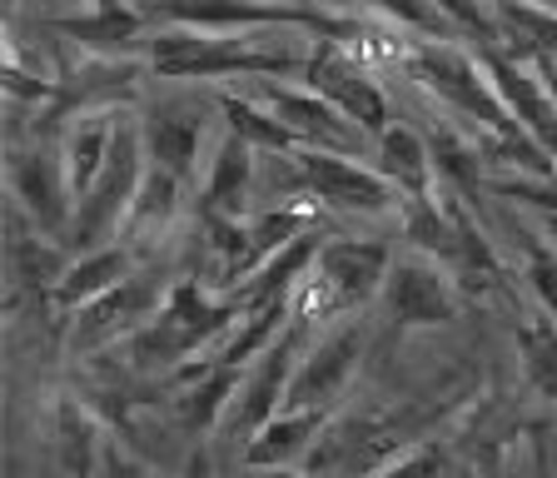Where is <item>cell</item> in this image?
I'll use <instances>...</instances> for the list:
<instances>
[{
  "label": "cell",
  "instance_id": "obj_36",
  "mask_svg": "<svg viewBox=\"0 0 557 478\" xmlns=\"http://www.w3.org/2000/svg\"><path fill=\"white\" fill-rule=\"evenodd\" d=\"M522 60L533 65V71H537V81H543V85H547V95H553V100H557V56H522Z\"/></svg>",
  "mask_w": 557,
  "mask_h": 478
},
{
  "label": "cell",
  "instance_id": "obj_1",
  "mask_svg": "<svg viewBox=\"0 0 557 478\" xmlns=\"http://www.w3.org/2000/svg\"><path fill=\"white\" fill-rule=\"evenodd\" d=\"M309 46H289V40H269V30H244V36H220V30H189V25H164L145 40V65L150 75L174 85H199V81H234V75H304Z\"/></svg>",
  "mask_w": 557,
  "mask_h": 478
},
{
  "label": "cell",
  "instance_id": "obj_20",
  "mask_svg": "<svg viewBox=\"0 0 557 478\" xmlns=\"http://www.w3.org/2000/svg\"><path fill=\"white\" fill-rule=\"evenodd\" d=\"M373 170L404 195V205L413 199H433L438 189V164H433V145L423 130L413 125H388L373 140Z\"/></svg>",
  "mask_w": 557,
  "mask_h": 478
},
{
  "label": "cell",
  "instance_id": "obj_15",
  "mask_svg": "<svg viewBox=\"0 0 557 478\" xmlns=\"http://www.w3.org/2000/svg\"><path fill=\"white\" fill-rule=\"evenodd\" d=\"M483 71H487V81H493V90L503 95L508 115L522 125V135L533 145H543L557 160V100L547 95V85L537 81L533 65L503 46H483Z\"/></svg>",
  "mask_w": 557,
  "mask_h": 478
},
{
  "label": "cell",
  "instance_id": "obj_23",
  "mask_svg": "<svg viewBox=\"0 0 557 478\" xmlns=\"http://www.w3.org/2000/svg\"><path fill=\"white\" fill-rule=\"evenodd\" d=\"M50 439H55V458L65 468V478H100L104 464V433L90 419V408L75 399H55L50 408Z\"/></svg>",
  "mask_w": 557,
  "mask_h": 478
},
{
  "label": "cell",
  "instance_id": "obj_3",
  "mask_svg": "<svg viewBox=\"0 0 557 478\" xmlns=\"http://www.w3.org/2000/svg\"><path fill=\"white\" fill-rule=\"evenodd\" d=\"M404 65L448 115L468 120V125L478 130V140H487V135H493V140L522 135V125L508 115L503 95L487 81L483 56L463 50L458 40H413V46L404 50Z\"/></svg>",
  "mask_w": 557,
  "mask_h": 478
},
{
  "label": "cell",
  "instance_id": "obj_10",
  "mask_svg": "<svg viewBox=\"0 0 557 478\" xmlns=\"http://www.w3.org/2000/svg\"><path fill=\"white\" fill-rule=\"evenodd\" d=\"M255 95L264 100L269 110H274L278 120H284V130H289L294 140H299V150L354 155V160L363 155V140H369V130L354 125L344 110L329 106L324 95L309 90V85H278L274 75H259V81H255Z\"/></svg>",
  "mask_w": 557,
  "mask_h": 478
},
{
  "label": "cell",
  "instance_id": "obj_28",
  "mask_svg": "<svg viewBox=\"0 0 557 478\" xmlns=\"http://www.w3.org/2000/svg\"><path fill=\"white\" fill-rule=\"evenodd\" d=\"M518 364H522V384L537 399L557 404V319H528L518 324Z\"/></svg>",
  "mask_w": 557,
  "mask_h": 478
},
{
  "label": "cell",
  "instance_id": "obj_26",
  "mask_svg": "<svg viewBox=\"0 0 557 478\" xmlns=\"http://www.w3.org/2000/svg\"><path fill=\"white\" fill-rule=\"evenodd\" d=\"M180 195H185V180L170 175V170H160V164H145L120 245H129V240H150V234L170 230L174 215H180Z\"/></svg>",
  "mask_w": 557,
  "mask_h": 478
},
{
  "label": "cell",
  "instance_id": "obj_14",
  "mask_svg": "<svg viewBox=\"0 0 557 478\" xmlns=\"http://www.w3.org/2000/svg\"><path fill=\"white\" fill-rule=\"evenodd\" d=\"M5 180H11V199L21 205L25 220L40 234H60V240H65L70 220H75V195H70L65 164H60V145L15 150Z\"/></svg>",
  "mask_w": 557,
  "mask_h": 478
},
{
  "label": "cell",
  "instance_id": "obj_19",
  "mask_svg": "<svg viewBox=\"0 0 557 478\" xmlns=\"http://www.w3.org/2000/svg\"><path fill=\"white\" fill-rule=\"evenodd\" d=\"M244 369H249V364H205V359L185 364V369H180V399H174L180 424H185L189 433L220 429L234 394H239V384H244Z\"/></svg>",
  "mask_w": 557,
  "mask_h": 478
},
{
  "label": "cell",
  "instance_id": "obj_17",
  "mask_svg": "<svg viewBox=\"0 0 557 478\" xmlns=\"http://www.w3.org/2000/svg\"><path fill=\"white\" fill-rule=\"evenodd\" d=\"M145 25H150L145 5H125V0H95L90 11H81V15H55V21H50V30H60L65 40H75L85 56L120 60L125 50L139 46Z\"/></svg>",
  "mask_w": 557,
  "mask_h": 478
},
{
  "label": "cell",
  "instance_id": "obj_32",
  "mask_svg": "<svg viewBox=\"0 0 557 478\" xmlns=\"http://www.w3.org/2000/svg\"><path fill=\"white\" fill-rule=\"evenodd\" d=\"M487 189L498 199L522 205V210L557 215V175H508V180H487Z\"/></svg>",
  "mask_w": 557,
  "mask_h": 478
},
{
  "label": "cell",
  "instance_id": "obj_22",
  "mask_svg": "<svg viewBox=\"0 0 557 478\" xmlns=\"http://www.w3.org/2000/svg\"><path fill=\"white\" fill-rule=\"evenodd\" d=\"M115 135H120V120L110 115V110H85V115H75L65 125V135H60V164H65L75 205H81L85 189L100 180L104 160L115 150Z\"/></svg>",
  "mask_w": 557,
  "mask_h": 478
},
{
  "label": "cell",
  "instance_id": "obj_2",
  "mask_svg": "<svg viewBox=\"0 0 557 478\" xmlns=\"http://www.w3.org/2000/svg\"><path fill=\"white\" fill-rule=\"evenodd\" d=\"M244 315H249V304L234 299V294H214L195 280H174L164 309L129 339V364H135V369L180 373L185 364H195L199 354L214 350Z\"/></svg>",
  "mask_w": 557,
  "mask_h": 478
},
{
  "label": "cell",
  "instance_id": "obj_12",
  "mask_svg": "<svg viewBox=\"0 0 557 478\" xmlns=\"http://www.w3.org/2000/svg\"><path fill=\"white\" fill-rule=\"evenodd\" d=\"M363 344H369V339H363V324H354V319L324 329V334L299 354V364H294L284 408H319V414H334L338 399H344L348 384H354V373H359Z\"/></svg>",
  "mask_w": 557,
  "mask_h": 478
},
{
  "label": "cell",
  "instance_id": "obj_27",
  "mask_svg": "<svg viewBox=\"0 0 557 478\" xmlns=\"http://www.w3.org/2000/svg\"><path fill=\"white\" fill-rule=\"evenodd\" d=\"M503 25V46H518L522 56H557V5L537 0H493Z\"/></svg>",
  "mask_w": 557,
  "mask_h": 478
},
{
  "label": "cell",
  "instance_id": "obj_38",
  "mask_svg": "<svg viewBox=\"0 0 557 478\" xmlns=\"http://www.w3.org/2000/svg\"><path fill=\"white\" fill-rule=\"evenodd\" d=\"M537 234H543L547 245L557 249V215H537Z\"/></svg>",
  "mask_w": 557,
  "mask_h": 478
},
{
  "label": "cell",
  "instance_id": "obj_33",
  "mask_svg": "<svg viewBox=\"0 0 557 478\" xmlns=\"http://www.w3.org/2000/svg\"><path fill=\"white\" fill-rule=\"evenodd\" d=\"M5 95L11 100H50V81L46 75H30V71H21V65H5Z\"/></svg>",
  "mask_w": 557,
  "mask_h": 478
},
{
  "label": "cell",
  "instance_id": "obj_25",
  "mask_svg": "<svg viewBox=\"0 0 557 478\" xmlns=\"http://www.w3.org/2000/svg\"><path fill=\"white\" fill-rule=\"evenodd\" d=\"M214 100H220L224 125H230L239 140L255 145L259 155H294L299 150V140L284 130V120H278L255 90H244V95L239 90H214Z\"/></svg>",
  "mask_w": 557,
  "mask_h": 478
},
{
  "label": "cell",
  "instance_id": "obj_8",
  "mask_svg": "<svg viewBox=\"0 0 557 478\" xmlns=\"http://www.w3.org/2000/svg\"><path fill=\"white\" fill-rule=\"evenodd\" d=\"M309 90H319L329 106H338L354 125H363L379 140L388 130V95L373 81L369 60H359V50H348L344 40H309V60L299 75Z\"/></svg>",
  "mask_w": 557,
  "mask_h": 478
},
{
  "label": "cell",
  "instance_id": "obj_37",
  "mask_svg": "<svg viewBox=\"0 0 557 478\" xmlns=\"http://www.w3.org/2000/svg\"><path fill=\"white\" fill-rule=\"evenodd\" d=\"M239 478H309L304 468H244Z\"/></svg>",
  "mask_w": 557,
  "mask_h": 478
},
{
  "label": "cell",
  "instance_id": "obj_13",
  "mask_svg": "<svg viewBox=\"0 0 557 478\" xmlns=\"http://www.w3.org/2000/svg\"><path fill=\"white\" fill-rule=\"evenodd\" d=\"M304 329H309V324H299V319H294V324L284 329V334H278L274 344H269V350L249 364V369H244V384H239V394H234L230 414H224V424H220L224 439L249 443L269 419H274L278 408H284V394H289V379H294V364H299V354H304L299 350Z\"/></svg>",
  "mask_w": 557,
  "mask_h": 478
},
{
  "label": "cell",
  "instance_id": "obj_34",
  "mask_svg": "<svg viewBox=\"0 0 557 478\" xmlns=\"http://www.w3.org/2000/svg\"><path fill=\"white\" fill-rule=\"evenodd\" d=\"M100 478H150V474H145V464H135V458H129L120 443H104Z\"/></svg>",
  "mask_w": 557,
  "mask_h": 478
},
{
  "label": "cell",
  "instance_id": "obj_11",
  "mask_svg": "<svg viewBox=\"0 0 557 478\" xmlns=\"http://www.w3.org/2000/svg\"><path fill=\"white\" fill-rule=\"evenodd\" d=\"M383 309L394 319V329H443L458 319V284L453 274L438 265L433 255H394V269H388V284H383Z\"/></svg>",
  "mask_w": 557,
  "mask_h": 478
},
{
  "label": "cell",
  "instance_id": "obj_18",
  "mask_svg": "<svg viewBox=\"0 0 557 478\" xmlns=\"http://www.w3.org/2000/svg\"><path fill=\"white\" fill-rule=\"evenodd\" d=\"M443 210H448V249H443V269L453 274V284L468 294H493L503 280V265L487 245V234L478 230L473 210H468L458 189H443Z\"/></svg>",
  "mask_w": 557,
  "mask_h": 478
},
{
  "label": "cell",
  "instance_id": "obj_6",
  "mask_svg": "<svg viewBox=\"0 0 557 478\" xmlns=\"http://www.w3.org/2000/svg\"><path fill=\"white\" fill-rule=\"evenodd\" d=\"M220 115V100L209 110V100H195V95H170V100H154L145 106L139 115V140H145V160L189 180H199V160H205V145H214V135L224 130Z\"/></svg>",
  "mask_w": 557,
  "mask_h": 478
},
{
  "label": "cell",
  "instance_id": "obj_5",
  "mask_svg": "<svg viewBox=\"0 0 557 478\" xmlns=\"http://www.w3.org/2000/svg\"><path fill=\"white\" fill-rule=\"evenodd\" d=\"M145 164L150 160H145V140H139V120H125L115 135V150H110V160H104V170H100V180L85 189V199L75 205V220H70V230H65V245L75 249V255L120 245Z\"/></svg>",
  "mask_w": 557,
  "mask_h": 478
},
{
  "label": "cell",
  "instance_id": "obj_39",
  "mask_svg": "<svg viewBox=\"0 0 557 478\" xmlns=\"http://www.w3.org/2000/svg\"><path fill=\"white\" fill-rule=\"evenodd\" d=\"M458 478H478V474H473V468H458Z\"/></svg>",
  "mask_w": 557,
  "mask_h": 478
},
{
  "label": "cell",
  "instance_id": "obj_35",
  "mask_svg": "<svg viewBox=\"0 0 557 478\" xmlns=\"http://www.w3.org/2000/svg\"><path fill=\"white\" fill-rule=\"evenodd\" d=\"M180 478H214V454H209L205 443H195L185 458V468H180Z\"/></svg>",
  "mask_w": 557,
  "mask_h": 478
},
{
  "label": "cell",
  "instance_id": "obj_29",
  "mask_svg": "<svg viewBox=\"0 0 557 478\" xmlns=\"http://www.w3.org/2000/svg\"><path fill=\"white\" fill-rule=\"evenodd\" d=\"M70 259H60L55 245H46V240H15V280L30 284V290H50L55 294V284L65 280Z\"/></svg>",
  "mask_w": 557,
  "mask_h": 478
},
{
  "label": "cell",
  "instance_id": "obj_9",
  "mask_svg": "<svg viewBox=\"0 0 557 478\" xmlns=\"http://www.w3.org/2000/svg\"><path fill=\"white\" fill-rule=\"evenodd\" d=\"M164 299H170L164 280H154V274H129L115 290H104L100 299H90L85 309L70 315V350L95 354V350L120 344V339H135L139 329L164 309Z\"/></svg>",
  "mask_w": 557,
  "mask_h": 478
},
{
  "label": "cell",
  "instance_id": "obj_21",
  "mask_svg": "<svg viewBox=\"0 0 557 478\" xmlns=\"http://www.w3.org/2000/svg\"><path fill=\"white\" fill-rule=\"evenodd\" d=\"M334 424V414L319 408H278L274 419L244 443V468H299L304 454H313V439Z\"/></svg>",
  "mask_w": 557,
  "mask_h": 478
},
{
  "label": "cell",
  "instance_id": "obj_4",
  "mask_svg": "<svg viewBox=\"0 0 557 478\" xmlns=\"http://www.w3.org/2000/svg\"><path fill=\"white\" fill-rule=\"evenodd\" d=\"M394 269V249L383 240H324L313 269L294 284L289 304L299 324H319V319H338L348 309H363L383 294Z\"/></svg>",
  "mask_w": 557,
  "mask_h": 478
},
{
  "label": "cell",
  "instance_id": "obj_24",
  "mask_svg": "<svg viewBox=\"0 0 557 478\" xmlns=\"http://www.w3.org/2000/svg\"><path fill=\"white\" fill-rule=\"evenodd\" d=\"M135 274V255H129V245H104V249H90V255H75L65 269V280L55 284V304L60 315H75V309H85L90 299H100L104 290H115L120 280H129Z\"/></svg>",
  "mask_w": 557,
  "mask_h": 478
},
{
  "label": "cell",
  "instance_id": "obj_16",
  "mask_svg": "<svg viewBox=\"0 0 557 478\" xmlns=\"http://www.w3.org/2000/svg\"><path fill=\"white\" fill-rule=\"evenodd\" d=\"M255 145L239 140L230 125L214 135L199 175V215L205 220H249V199H255Z\"/></svg>",
  "mask_w": 557,
  "mask_h": 478
},
{
  "label": "cell",
  "instance_id": "obj_30",
  "mask_svg": "<svg viewBox=\"0 0 557 478\" xmlns=\"http://www.w3.org/2000/svg\"><path fill=\"white\" fill-rule=\"evenodd\" d=\"M522 249H528V284H533L537 304L557 319V249L547 245L537 230H518Z\"/></svg>",
  "mask_w": 557,
  "mask_h": 478
},
{
  "label": "cell",
  "instance_id": "obj_7",
  "mask_svg": "<svg viewBox=\"0 0 557 478\" xmlns=\"http://www.w3.org/2000/svg\"><path fill=\"white\" fill-rule=\"evenodd\" d=\"M294 185L299 195L319 199L324 210L338 215H388L404 205L388 180L373 170V164H359L354 155H329V150H294Z\"/></svg>",
  "mask_w": 557,
  "mask_h": 478
},
{
  "label": "cell",
  "instance_id": "obj_31",
  "mask_svg": "<svg viewBox=\"0 0 557 478\" xmlns=\"http://www.w3.org/2000/svg\"><path fill=\"white\" fill-rule=\"evenodd\" d=\"M373 478H458V468H453L443 443H418V449H404L398 458H388Z\"/></svg>",
  "mask_w": 557,
  "mask_h": 478
}]
</instances>
